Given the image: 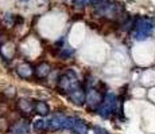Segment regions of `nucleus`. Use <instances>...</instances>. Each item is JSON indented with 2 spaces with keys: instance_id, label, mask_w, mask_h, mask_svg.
I'll use <instances>...</instances> for the list:
<instances>
[{
  "instance_id": "1",
  "label": "nucleus",
  "mask_w": 155,
  "mask_h": 134,
  "mask_svg": "<svg viewBox=\"0 0 155 134\" xmlns=\"http://www.w3.org/2000/svg\"><path fill=\"white\" fill-rule=\"evenodd\" d=\"M80 87V82L77 78V74L73 70H66L62 73L58 78V90L62 94H70L73 90Z\"/></svg>"
},
{
  "instance_id": "2",
  "label": "nucleus",
  "mask_w": 155,
  "mask_h": 134,
  "mask_svg": "<svg viewBox=\"0 0 155 134\" xmlns=\"http://www.w3.org/2000/svg\"><path fill=\"white\" fill-rule=\"evenodd\" d=\"M154 24L147 17H139L132 26V38L135 40H144L151 35Z\"/></svg>"
},
{
  "instance_id": "3",
  "label": "nucleus",
  "mask_w": 155,
  "mask_h": 134,
  "mask_svg": "<svg viewBox=\"0 0 155 134\" xmlns=\"http://www.w3.org/2000/svg\"><path fill=\"white\" fill-rule=\"evenodd\" d=\"M116 106H117V98H116V95L113 93H108L103 98V102L97 107V111H99V114L103 118H109L116 111Z\"/></svg>"
},
{
  "instance_id": "4",
  "label": "nucleus",
  "mask_w": 155,
  "mask_h": 134,
  "mask_svg": "<svg viewBox=\"0 0 155 134\" xmlns=\"http://www.w3.org/2000/svg\"><path fill=\"white\" fill-rule=\"evenodd\" d=\"M74 118L65 117L64 114H54L47 122V126L50 130H59V129H70L73 125Z\"/></svg>"
},
{
  "instance_id": "5",
  "label": "nucleus",
  "mask_w": 155,
  "mask_h": 134,
  "mask_svg": "<svg viewBox=\"0 0 155 134\" xmlns=\"http://www.w3.org/2000/svg\"><path fill=\"white\" fill-rule=\"evenodd\" d=\"M103 98H104V95L101 94L100 91L91 90L88 93V95L85 97V99H86L88 106L91 107V109H97V107L101 105V102H103Z\"/></svg>"
},
{
  "instance_id": "6",
  "label": "nucleus",
  "mask_w": 155,
  "mask_h": 134,
  "mask_svg": "<svg viewBox=\"0 0 155 134\" xmlns=\"http://www.w3.org/2000/svg\"><path fill=\"white\" fill-rule=\"evenodd\" d=\"M16 74L20 76V78L23 79H28L32 76V74H34V68L30 63L27 62H23V63H20L19 66L16 67Z\"/></svg>"
},
{
  "instance_id": "7",
  "label": "nucleus",
  "mask_w": 155,
  "mask_h": 134,
  "mask_svg": "<svg viewBox=\"0 0 155 134\" xmlns=\"http://www.w3.org/2000/svg\"><path fill=\"white\" fill-rule=\"evenodd\" d=\"M50 71H51L50 64L47 63V62H41V63L35 67L34 74H35V76H37L38 79H43V78H46V76L49 75Z\"/></svg>"
},
{
  "instance_id": "8",
  "label": "nucleus",
  "mask_w": 155,
  "mask_h": 134,
  "mask_svg": "<svg viewBox=\"0 0 155 134\" xmlns=\"http://www.w3.org/2000/svg\"><path fill=\"white\" fill-rule=\"evenodd\" d=\"M69 98H70V101L73 103H76V105H78V106H81L82 103L85 102V93H84V90H82L81 87H77L76 90H73L71 93L69 94Z\"/></svg>"
},
{
  "instance_id": "9",
  "label": "nucleus",
  "mask_w": 155,
  "mask_h": 134,
  "mask_svg": "<svg viewBox=\"0 0 155 134\" xmlns=\"http://www.w3.org/2000/svg\"><path fill=\"white\" fill-rule=\"evenodd\" d=\"M71 132H73L74 134H88V125L85 123L84 121L81 120H77V118H74L73 120V125H71Z\"/></svg>"
},
{
  "instance_id": "10",
  "label": "nucleus",
  "mask_w": 155,
  "mask_h": 134,
  "mask_svg": "<svg viewBox=\"0 0 155 134\" xmlns=\"http://www.w3.org/2000/svg\"><path fill=\"white\" fill-rule=\"evenodd\" d=\"M18 110H19L20 113H23V114H30L31 111H34V103L31 102V101L28 99H19L18 101Z\"/></svg>"
},
{
  "instance_id": "11",
  "label": "nucleus",
  "mask_w": 155,
  "mask_h": 134,
  "mask_svg": "<svg viewBox=\"0 0 155 134\" xmlns=\"http://www.w3.org/2000/svg\"><path fill=\"white\" fill-rule=\"evenodd\" d=\"M34 111L37 113L38 115H42V117H46L50 113V107L45 101H38V102L34 103Z\"/></svg>"
},
{
  "instance_id": "12",
  "label": "nucleus",
  "mask_w": 155,
  "mask_h": 134,
  "mask_svg": "<svg viewBox=\"0 0 155 134\" xmlns=\"http://www.w3.org/2000/svg\"><path fill=\"white\" fill-rule=\"evenodd\" d=\"M34 130L35 132H42V130H45V127H46V122H45L43 120H37L34 122Z\"/></svg>"
},
{
  "instance_id": "13",
  "label": "nucleus",
  "mask_w": 155,
  "mask_h": 134,
  "mask_svg": "<svg viewBox=\"0 0 155 134\" xmlns=\"http://www.w3.org/2000/svg\"><path fill=\"white\" fill-rule=\"evenodd\" d=\"M93 130L96 132V134H108V132H107L105 129H103V127H100V126H94Z\"/></svg>"
},
{
  "instance_id": "14",
  "label": "nucleus",
  "mask_w": 155,
  "mask_h": 134,
  "mask_svg": "<svg viewBox=\"0 0 155 134\" xmlns=\"http://www.w3.org/2000/svg\"><path fill=\"white\" fill-rule=\"evenodd\" d=\"M22 2H27V0H22Z\"/></svg>"
}]
</instances>
